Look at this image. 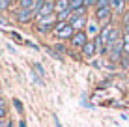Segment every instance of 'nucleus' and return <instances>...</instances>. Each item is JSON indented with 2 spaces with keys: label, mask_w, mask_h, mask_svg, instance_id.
<instances>
[{
  "label": "nucleus",
  "mask_w": 129,
  "mask_h": 127,
  "mask_svg": "<svg viewBox=\"0 0 129 127\" xmlns=\"http://www.w3.org/2000/svg\"><path fill=\"white\" fill-rule=\"evenodd\" d=\"M38 30L39 32H49V30H52L54 32V26L58 24V17L54 15H47V17H38Z\"/></svg>",
  "instance_id": "1"
},
{
  "label": "nucleus",
  "mask_w": 129,
  "mask_h": 127,
  "mask_svg": "<svg viewBox=\"0 0 129 127\" xmlns=\"http://www.w3.org/2000/svg\"><path fill=\"white\" fill-rule=\"evenodd\" d=\"M88 41H90V39H88V34H86V32H77L69 43H71V47H75V49H81V51H82L84 45H86Z\"/></svg>",
  "instance_id": "2"
},
{
  "label": "nucleus",
  "mask_w": 129,
  "mask_h": 127,
  "mask_svg": "<svg viewBox=\"0 0 129 127\" xmlns=\"http://www.w3.org/2000/svg\"><path fill=\"white\" fill-rule=\"evenodd\" d=\"M69 24L75 28V32H84V28L88 26V19H86V15L84 17H73L69 21Z\"/></svg>",
  "instance_id": "3"
},
{
  "label": "nucleus",
  "mask_w": 129,
  "mask_h": 127,
  "mask_svg": "<svg viewBox=\"0 0 129 127\" xmlns=\"http://www.w3.org/2000/svg\"><path fill=\"white\" fill-rule=\"evenodd\" d=\"M56 13V2H52V0H47L45 4H43L41 11H39L38 17H47V15H54Z\"/></svg>",
  "instance_id": "4"
},
{
  "label": "nucleus",
  "mask_w": 129,
  "mask_h": 127,
  "mask_svg": "<svg viewBox=\"0 0 129 127\" xmlns=\"http://www.w3.org/2000/svg\"><path fill=\"white\" fill-rule=\"evenodd\" d=\"M86 58H92L94 54H97V45H95V39H90V41L84 45V49L81 51Z\"/></svg>",
  "instance_id": "5"
},
{
  "label": "nucleus",
  "mask_w": 129,
  "mask_h": 127,
  "mask_svg": "<svg viewBox=\"0 0 129 127\" xmlns=\"http://www.w3.org/2000/svg\"><path fill=\"white\" fill-rule=\"evenodd\" d=\"M75 34H77V32H75V28H73L71 24H68V26H66V28L60 32V34H56V37H58V39H69V41H71Z\"/></svg>",
  "instance_id": "6"
},
{
  "label": "nucleus",
  "mask_w": 129,
  "mask_h": 127,
  "mask_svg": "<svg viewBox=\"0 0 129 127\" xmlns=\"http://www.w3.org/2000/svg\"><path fill=\"white\" fill-rule=\"evenodd\" d=\"M112 15V10L110 8H105V10H95V19L97 21H107Z\"/></svg>",
  "instance_id": "7"
},
{
  "label": "nucleus",
  "mask_w": 129,
  "mask_h": 127,
  "mask_svg": "<svg viewBox=\"0 0 129 127\" xmlns=\"http://www.w3.org/2000/svg\"><path fill=\"white\" fill-rule=\"evenodd\" d=\"M125 6H127V4L122 2V0H112V2H110V10L116 11V13H123V11H125Z\"/></svg>",
  "instance_id": "8"
},
{
  "label": "nucleus",
  "mask_w": 129,
  "mask_h": 127,
  "mask_svg": "<svg viewBox=\"0 0 129 127\" xmlns=\"http://www.w3.org/2000/svg\"><path fill=\"white\" fill-rule=\"evenodd\" d=\"M69 10V0H56V15Z\"/></svg>",
  "instance_id": "9"
},
{
  "label": "nucleus",
  "mask_w": 129,
  "mask_h": 127,
  "mask_svg": "<svg viewBox=\"0 0 129 127\" xmlns=\"http://www.w3.org/2000/svg\"><path fill=\"white\" fill-rule=\"evenodd\" d=\"M69 8H71V11H77L81 8H86V6H84L82 0H69Z\"/></svg>",
  "instance_id": "10"
},
{
  "label": "nucleus",
  "mask_w": 129,
  "mask_h": 127,
  "mask_svg": "<svg viewBox=\"0 0 129 127\" xmlns=\"http://www.w3.org/2000/svg\"><path fill=\"white\" fill-rule=\"evenodd\" d=\"M34 4L32 0H21L19 2V10H30V8H34Z\"/></svg>",
  "instance_id": "11"
},
{
  "label": "nucleus",
  "mask_w": 129,
  "mask_h": 127,
  "mask_svg": "<svg viewBox=\"0 0 129 127\" xmlns=\"http://www.w3.org/2000/svg\"><path fill=\"white\" fill-rule=\"evenodd\" d=\"M10 6H11V2H10V0H0V11L10 10Z\"/></svg>",
  "instance_id": "12"
},
{
  "label": "nucleus",
  "mask_w": 129,
  "mask_h": 127,
  "mask_svg": "<svg viewBox=\"0 0 129 127\" xmlns=\"http://www.w3.org/2000/svg\"><path fill=\"white\" fill-rule=\"evenodd\" d=\"M68 24H69V23H58V24L54 26V36H56V34H60V32H62V30H64Z\"/></svg>",
  "instance_id": "13"
},
{
  "label": "nucleus",
  "mask_w": 129,
  "mask_h": 127,
  "mask_svg": "<svg viewBox=\"0 0 129 127\" xmlns=\"http://www.w3.org/2000/svg\"><path fill=\"white\" fill-rule=\"evenodd\" d=\"M120 65H122L123 69H127V67H129V56L123 54V56H122V60H120Z\"/></svg>",
  "instance_id": "14"
},
{
  "label": "nucleus",
  "mask_w": 129,
  "mask_h": 127,
  "mask_svg": "<svg viewBox=\"0 0 129 127\" xmlns=\"http://www.w3.org/2000/svg\"><path fill=\"white\" fill-rule=\"evenodd\" d=\"M13 105H15V108L21 112V114H23V105H21V101H19V99H13Z\"/></svg>",
  "instance_id": "15"
},
{
  "label": "nucleus",
  "mask_w": 129,
  "mask_h": 127,
  "mask_svg": "<svg viewBox=\"0 0 129 127\" xmlns=\"http://www.w3.org/2000/svg\"><path fill=\"white\" fill-rule=\"evenodd\" d=\"M6 116H8V110H6V107H0V120H4Z\"/></svg>",
  "instance_id": "16"
},
{
  "label": "nucleus",
  "mask_w": 129,
  "mask_h": 127,
  "mask_svg": "<svg viewBox=\"0 0 129 127\" xmlns=\"http://www.w3.org/2000/svg\"><path fill=\"white\" fill-rule=\"evenodd\" d=\"M88 30H90V34H95V37H97V32H95V26H94V23H88Z\"/></svg>",
  "instance_id": "17"
},
{
  "label": "nucleus",
  "mask_w": 129,
  "mask_h": 127,
  "mask_svg": "<svg viewBox=\"0 0 129 127\" xmlns=\"http://www.w3.org/2000/svg\"><path fill=\"white\" fill-rule=\"evenodd\" d=\"M84 6H86V8H95V2H92V0H86V2H84Z\"/></svg>",
  "instance_id": "18"
},
{
  "label": "nucleus",
  "mask_w": 129,
  "mask_h": 127,
  "mask_svg": "<svg viewBox=\"0 0 129 127\" xmlns=\"http://www.w3.org/2000/svg\"><path fill=\"white\" fill-rule=\"evenodd\" d=\"M34 69H38V71H39V73H41V75H43V67H41V65H39V64H34Z\"/></svg>",
  "instance_id": "19"
},
{
  "label": "nucleus",
  "mask_w": 129,
  "mask_h": 127,
  "mask_svg": "<svg viewBox=\"0 0 129 127\" xmlns=\"http://www.w3.org/2000/svg\"><path fill=\"white\" fill-rule=\"evenodd\" d=\"M52 118H54V121H56V127H62V123H60V120H58V116H56V114H52Z\"/></svg>",
  "instance_id": "20"
},
{
  "label": "nucleus",
  "mask_w": 129,
  "mask_h": 127,
  "mask_svg": "<svg viewBox=\"0 0 129 127\" xmlns=\"http://www.w3.org/2000/svg\"><path fill=\"white\" fill-rule=\"evenodd\" d=\"M123 43H127V45H129V34H127V32L123 34Z\"/></svg>",
  "instance_id": "21"
},
{
  "label": "nucleus",
  "mask_w": 129,
  "mask_h": 127,
  "mask_svg": "<svg viewBox=\"0 0 129 127\" xmlns=\"http://www.w3.org/2000/svg\"><path fill=\"white\" fill-rule=\"evenodd\" d=\"M0 107H6V101H4V97H0Z\"/></svg>",
  "instance_id": "22"
},
{
  "label": "nucleus",
  "mask_w": 129,
  "mask_h": 127,
  "mask_svg": "<svg viewBox=\"0 0 129 127\" xmlns=\"http://www.w3.org/2000/svg\"><path fill=\"white\" fill-rule=\"evenodd\" d=\"M19 127H26V123H24L23 120H21V123H19Z\"/></svg>",
  "instance_id": "23"
},
{
  "label": "nucleus",
  "mask_w": 129,
  "mask_h": 127,
  "mask_svg": "<svg viewBox=\"0 0 129 127\" xmlns=\"http://www.w3.org/2000/svg\"><path fill=\"white\" fill-rule=\"evenodd\" d=\"M125 32H127V34H129V23H127V24H125Z\"/></svg>",
  "instance_id": "24"
}]
</instances>
